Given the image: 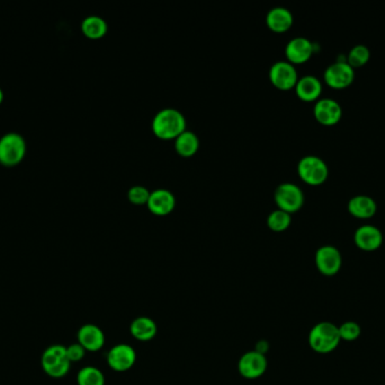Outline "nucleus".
Here are the masks:
<instances>
[{"instance_id": "b1692460", "label": "nucleus", "mask_w": 385, "mask_h": 385, "mask_svg": "<svg viewBox=\"0 0 385 385\" xmlns=\"http://www.w3.org/2000/svg\"><path fill=\"white\" fill-rule=\"evenodd\" d=\"M371 58V51L366 45L358 44L355 45L347 56V63L353 68H360L368 63Z\"/></svg>"}, {"instance_id": "a878e982", "label": "nucleus", "mask_w": 385, "mask_h": 385, "mask_svg": "<svg viewBox=\"0 0 385 385\" xmlns=\"http://www.w3.org/2000/svg\"><path fill=\"white\" fill-rule=\"evenodd\" d=\"M339 335L344 342H355L360 338L362 333V328L358 322L354 321H347L342 323V326H338Z\"/></svg>"}, {"instance_id": "9b49d317", "label": "nucleus", "mask_w": 385, "mask_h": 385, "mask_svg": "<svg viewBox=\"0 0 385 385\" xmlns=\"http://www.w3.org/2000/svg\"><path fill=\"white\" fill-rule=\"evenodd\" d=\"M137 360V353L130 344H116L107 354V364L116 372H126L133 367Z\"/></svg>"}, {"instance_id": "393cba45", "label": "nucleus", "mask_w": 385, "mask_h": 385, "mask_svg": "<svg viewBox=\"0 0 385 385\" xmlns=\"http://www.w3.org/2000/svg\"><path fill=\"white\" fill-rule=\"evenodd\" d=\"M291 222H292L291 215L283 209L273 210L267 217L268 226H270V229H273L275 232L285 231Z\"/></svg>"}, {"instance_id": "6ab92c4d", "label": "nucleus", "mask_w": 385, "mask_h": 385, "mask_svg": "<svg viewBox=\"0 0 385 385\" xmlns=\"http://www.w3.org/2000/svg\"><path fill=\"white\" fill-rule=\"evenodd\" d=\"M130 332L139 342H150L157 335L158 326L151 318L139 317L131 323Z\"/></svg>"}, {"instance_id": "f03ea898", "label": "nucleus", "mask_w": 385, "mask_h": 385, "mask_svg": "<svg viewBox=\"0 0 385 385\" xmlns=\"http://www.w3.org/2000/svg\"><path fill=\"white\" fill-rule=\"evenodd\" d=\"M340 342L338 326L328 321L317 323L309 333L311 349L318 354H329L338 347Z\"/></svg>"}, {"instance_id": "cd10ccee", "label": "nucleus", "mask_w": 385, "mask_h": 385, "mask_svg": "<svg viewBox=\"0 0 385 385\" xmlns=\"http://www.w3.org/2000/svg\"><path fill=\"white\" fill-rule=\"evenodd\" d=\"M85 354H86V351L80 344H70L69 347H67V356L72 363L82 360Z\"/></svg>"}, {"instance_id": "dca6fc26", "label": "nucleus", "mask_w": 385, "mask_h": 385, "mask_svg": "<svg viewBox=\"0 0 385 385\" xmlns=\"http://www.w3.org/2000/svg\"><path fill=\"white\" fill-rule=\"evenodd\" d=\"M146 204L155 215H167L174 209L176 199L170 190L155 189L153 192H150L149 200Z\"/></svg>"}, {"instance_id": "9d476101", "label": "nucleus", "mask_w": 385, "mask_h": 385, "mask_svg": "<svg viewBox=\"0 0 385 385\" xmlns=\"http://www.w3.org/2000/svg\"><path fill=\"white\" fill-rule=\"evenodd\" d=\"M270 79L277 88L287 91L294 87L298 83V72L294 65L289 61H277L270 67Z\"/></svg>"}, {"instance_id": "f257e3e1", "label": "nucleus", "mask_w": 385, "mask_h": 385, "mask_svg": "<svg viewBox=\"0 0 385 385\" xmlns=\"http://www.w3.org/2000/svg\"><path fill=\"white\" fill-rule=\"evenodd\" d=\"M186 128L183 113L174 107H166L157 112L153 120V130L157 137L173 139L178 137Z\"/></svg>"}, {"instance_id": "5701e85b", "label": "nucleus", "mask_w": 385, "mask_h": 385, "mask_svg": "<svg viewBox=\"0 0 385 385\" xmlns=\"http://www.w3.org/2000/svg\"><path fill=\"white\" fill-rule=\"evenodd\" d=\"M77 383L78 385H105V376L96 367L86 366L78 373Z\"/></svg>"}, {"instance_id": "1a4fd4ad", "label": "nucleus", "mask_w": 385, "mask_h": 385, "mask_svg": "<svg viewBox=\"0 0 385 385\" xmlns=\"http://www.w3.org/2000/svg\"><path fill=\"white\" fill-rule=\"evenodd\" d=\"M323 77H324V82L327 85H329L330 87L342 90L354 82V68L349 66L347 61H337L331 63L326 69Z\"/></svg>"}, {"instance_id": "2eb2a0df", "label": "nucleus", "mask_w": 385, "mask_h": 385, "mask_svg": "<svg viewBox=\"0 0 385 385\" xmlns=\"http://www.w3.org/2000/svg\"><path fill=\"white\" fill-rule=\"evenodd\" d=\"M314 44L305 37H296L286 44L285 54L291 63H303L314 54Z\"/></svg>"}, {"instance_id": "c756f323", "label": "nucleus", "mask_w": 385, "mask_h": 385, "mask_svg": "<svg viewBox=\"0 0 385 385\" xmlns=\"http://www.w3.org/2000/svg\"><path fill=\"white\" fill-rule=\"evenodd\" d=\"M3 92L1 88H0V104L3 103Z\"/></svg>"}, {"instance_id": "423d86ee", "label": "nucleus", "mask_w": 385, "mask_h": 385, "mask_svg": "<svg viewBox=\"0 0 385 385\" xmlns=\"http://www.w3.org/2000/svg\"><path fill=\"white\" fill-rule=\"evenodd\" d=\"M274 198L280 209L289 214L298 211L305 204V194L298 185L292 182L280 183L275 190Z\"/></svg>"}, {"instance_id": "412c9836", "label": "nucleus", "mask_w": 385, "mask_h": 385, "mask_svg": "<svg viewBox=\"0 0 385 385\" xmlns=\"http://www.w3.org/2000/svg\"><path fill=\"white\" fill-rule=\"evenodd\" d=\"M81 30L87 38L97 40L103 38L107 32V23L100 16H88L81 23Z\"/></svg>"}, {"instance_id": "39448f33", "label": "nucleus", "mask_w": 385, "mask_h": 385, "mask_svg": "<svg viewBox=\"0 0 385 385\" xmlns=\"http://www.w3.org/2000/svg\"><path fill=\"white\" fill-rule=\"evenodd\" d=\"M298 176L311 185H320L326 181L329 169L326 162L316 155L302 157L298 164Z\"/></svg>"}, {"instance_id": "bb28decb", "label": "nucleus", "mask_w": 385, "mask_h": 385, "mask_svg": "<svg viewBox=\"0 0 385 385\" xmlns=\"http://www.w3.org/2000/svg\"><path fill=\"white\" fill-rule=\"evenodd\" d=\"M149 190L143 185H134L128 191V198L131 202H133V204H146L149 200Z\"/></svg>"}, {"instance_id": "ddd939ff", "label": "nucleus", "mask_w": 385, "mask_h": 385, "mask_svg": "<svg viewBox=\"0 0 385 385\" xmlns=\"http://www.w3.org/2000/svg\"><path fill=\"white\" fill-rule=\"evenodd\" d=\"M354 242L360 250L373 252L381 248L383 243V234L376 226H360L355 232Z\"/></svg>"}, {"instance_id": "f3484780", "label": "nucleus", "mask_w": 385, "mask_h": 385, "mask_svg": "<svg viewBox=\"0 0 385 385\" xmlns=\"http://www.w3.org/2000/svg\"><path fill=\"white\" fill-rule=\"evenodd\" d=\"M348 211L360 220H368L377 211V204L370 196L360 194L348 201Z\"/></svg>"}, {"instance_id": "6e6552de", "label": "nucleus", "mask_w": 385, "mask_h": 385, "mask_svg": "<svg viewBox=\"0 0 385 385\" xmlns=\"http://www.w3.org/2000/svg\"><path fill=\"white\" fill-rule=\"evenodd\" d=\"M268 362L265 355L256 351H248L240 357L238 371L247 379H256L267 371Z\"/></svg>"}, {"instance_id": "4be33fe9", "label": "nucleus", "mask_w": 385, "mask_h": 385, "mask_svg": "<svg viewBox=\"0 0 385 385\" xmlns=\"http://www.w3.org/2000/svg\"><path fill=\"white\" fill-rule=\"evenodd\" d=\"M199 138L194 132H182L175 141V147L176 151L182 155V156H192L199 149Z\"/></svg>"}, {"instance_id": "a211bd4d", "label": "nucleus", "mask_w": 385, "mask_h": 385, "mask_svg": "<svg viewBox=\"0 0 385 385\" xmlns=\"http://www.w3.org/2000/svg\"><path fill=\"white\" fill-rule=\"evenodd\" d=\"M298 96L305 102H314L318 100L322 92V84L320 81L312 75H307L298 79L296 85Z\"/></svg>"}, {"instance_id": "c85d7f7f", "label": "nucleus", "mask_w": 385, "mask_h": 385, "mask_svg": "<svg viewBox=\"0 0 385 385\" xmlns=\"http://www.w3.org/2000/svg\"><path fill=\"white\" fill-rule=\"evenodd\" d=\"M255 351H258V353H261V354L265 355V353L268 351L267 342H265V340L258 342V344H256Z\"/></svg>"}, {"instance_id": "aec40b11", "label": "nucleus", "mask_w": 385, "mask_h": 385, "mask_svg": "<svg viewBox=\"0 0 385 385\" xmlns=\"http://www.w3.org/2000/svg\"><path fill=\"white\" fill-rule=\"evenodd\" d=\"M266 23L274 32H285L292 26L293 15L285 7H274L266 16Z\"/></svg>"}, {"instance_id": "20e7f679", "label": "nucleus", "mask_w": 385, "mask_h": 385, "mask_svg": "<svg viewBox=\"0 0 385 385\" xmlns=\"http://www.w3.org/2000/svg\"><path fill=\"white\" fill-rule=\"evenodd\" d=\"M26 155V141L17 132L0 138V164L7 167L19 165Z\"/></svg>"}, {"instance_id": "4468645a", "label": "nucleus", "mask_w": 385, "mask_h": 385, "mask_svg": "<svg viewBox=\"0 0 385 385\" xmlns=\"http://www.w3.org/2000/svg\"><path fill=\"white\" fill-rule=\"evenodd\" d=\"M78 344H80L86 351H98L105 344V335L103 330L96 324H85L78 331Z\"/></svg>"}, {"instance_id": "f8f14e48", "label": "nucleus", "mask_w": 385, "mask_h": 385, "mask_svg": "<svg viewBox=\"0 0 385 385\" xmlns=\"http://www.w3.org/2000/svg\"><path fill=\"white\" fill-rule=\"evenodd\" d=\"M314 116L323 125H333L342 119L340 104L333 98H321L314 105Z\"/></svg>"}, {"instance_id": "7ed1b4c3", "label": "nucleus", "mask_w": 385, "mask_h": 385, "mask_svg": "<svg viewBox=\"0 0 385 385\" xmlns=\"http://www.w3.org/2000/svg\"><path fill=\"white\" fill-rule=\"evenodd\" d=\"M44 372L53 379H61L68 374L72 362L67 356V347L63 344H53L44 351L41 357Z\"/></svg>"}, {"instance_id": "0eeeda50", "label": "nucleus", "mask_w": 385, "mask_h": 385, "mask_svg": "<svg viewBox=\"0 0 385 385\" xmlns=\"http://www.w3.org/2000/svg\"><path fill=\"white\" fill-rule=\"evenodd\" d=\"M314 261L319 273L327 277H333L342 269V253L333 245H323L318 249Z\"/></svg>"}]
</instances>
